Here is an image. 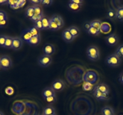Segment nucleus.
<instances>
[{
	"label": "nucleus",
	"instance_id": "b1692460",
	"mask_svg": "<svg viewBox=\"0 0 123 115\" xmlns=\"http://www.w3.org/2000/svg\"><path fill=\"white\" fill-rule=\"evenodd\" d=\"M34 14V10L32 6H30V7H28L26 8V11H25V16H26V17L29 18L30 19Z\"/></svg>",
	"mask_w": 123,
	"mask_h": 115
},
{
	"label": "nucleus",
	"instance_id": "e433bc0d",
	"mask_svg": "<svg viewBox=\"0 0 123 115\" xmlns=\"http://www.w3.org/2000/svg\"><path fill=\"white\" fill-rule=\"evenodd\" d=\"M46 101L48 102V103L49 104H54V103H56V95H54V96H51L50 97H48V98H46Z\"/></svg>",
	"mask_w": 123,
	"mask_h": 115
},
{
	"label": "nucleus",
	"instance_id": "7ed1b4c3",
	"mask_svg": "<svg viewBox=\"0 0 123 115\" xmlns=\"http://www.w3.org/2000/svg\"><path fill=\"white\" fill-rule=\"evenodd\" d=\"M85 82L90 83L92 85H94L98 80V75L97 72L94 70H88L85 73L84 76Z\"/></svg>",
	"mask_w": 123,
	"mask_h": 115
},
{
	"label": "nucleus",
	"instance_id": "cd10ccee",
	"mask_svg": "<svg viewBox=\"0 0 123 115\" xmlns=\"http://www.w3.org/2000/svg\"><path fill=\"white\" fill-rule=\"evenodd\" d=\"M115 54H116L119 58L122 59H123V44H121V45L119 46L117 48L116 50H115Z\"/></svg>",
	"mask_w": 123,
	"mask_h": 115
},
{
	"label": "nucleus",
	"instance_id": "393cba45",
	"mask_svg": "<svg viewBox=\"0 0 123 115\" xmlns=\"http://www.w3.org/2000/svg\"><path fill=\"white\" fill-rule=\"evenodd\" d=\"M86 32H88L89 35L92 36H97L98 35H99L100 34V30H98L97 29L95 28L92 27V26H91V27Z\"/></svg>",
	"mask_w": 123,
	"mask_h": 115
},
{
	"label": "nucleus",
	"instance_id": "c756f323",
	"mask_svg": "<svg viewBox=\"0 0 123 115\" xmlns=\"http://www.w3.org/2000/svg\"><path fill=\"white\" fill-rule=\"evenodd\" d=\"M28 29L29 31L31 33V34L32 35V36H37V35H40V31L38 29H37L36 28H35L34 26H32V27L29 28Z\"/></svg>",
	"mask_w": 123,
	"mask_h": 115
},
{
	"label": "nucleus",
	"instance_id": "f257e3e1",
	"mask_svg": "<svg viewBox=\"0 0 123 115\" xmlns=\"http://www.w3.org/2000/svg\"><path fill=\"white\" fill-rule=\"evenodd\" d=\"M86 55L89 59L91 61H98L100 56L99 49L96 46H90L86 50Z\"/></svg>",
	"mask_w": 123,
	"mask_h": 115
},
{
	"label": "nucleus",
	"instance_id": "49530a36",
	"mask_svg": "<svg viewBox=\"0 0 123 115\" xmlns=\"http://www.w3.org/2000/svg\"><path fill=\"white\" fill-rule=\"evenodd\" d=\"M25 3H26V1H18V5H19V8L24 6Z\"/></svg>",
	"mask_w": 123,
	"mask_h": 115
},
{
	"label": "nucleus",
	"instance_id": "c85d7f7f",
	"mask_svg": "<svg viewBox=\"0 0 123 115\" xmlns=\"http://www.w3.org/2000/svg\"><path fill=\"white\" fill-rule=\"evenodd\" d=\"M60 28L58 26L57 24L54 21H53L51 19H50V22H49V29H50L51 31H58V30L60 29Z\"/></svg>",
	"mask_w": 123,
	"mask_h": 115
},
{
	"label": "nucleus",
	"instance_id": "58836bf2",
	"mask_svg": "<svg viewBox=\"0 0 123 115\" xmlns=\"http://www.w3.org/2000/svg\"><path fill=\"white\" fill-rule=\"evenodd\" d=\"M7 19V16L6 12L3 10H0V20Z\"/></svg>",
	"mask_w": 123,
	"mask_h": 115
},
{
	"label": "nucleus",
	"instance_id": "c9c22d12",
	"mask_svg": "<svg viewBox=\"0 0 123 115\" xmlns=\"http://www.w3.org/2000/svg\"><path fill=\"white\" fill-rule=\"evenodd\" d=\"M54 2L52 0H42L41 5H43L44 7H49L52 6Z\"/></svg>",
	"mask_w": 123,
	"mask_h": 115
},
{
	"label": "nucleus",
	"instance_id": "ddd939ff",
	"mask_svg": "<svg viewBox=\"0 0 123 115\" xmlns=\"http://www.w3.org/2000/svg\"><path fill=\"white\" fill-rule=\"evenodd\" d=\"M32 37V35H31V33L30 32L28 29H25L23 30V31H22L21 33H20V35L19 37L21 38L22 40L23 41L27 43V42L31 39Z\"/></svg>",
	"mask_w": 123,
	"mask_h": 115
},
{
	"label": "nucleus",
	"instance_id": "f3484780",
	"mask_svg": "<svg viewBox=\"0 0 123 115\" xmlns=\"http://www.w3.org/2000/svg\"><path fill=\"white\" fill-rule=\"evenodd\" d=\"M40 35L33 36V37H31V39L27 42V43L29 45L31 46H36L38 45V44H40Z\"/></svg>",
	"mask_w": 123,
	"mask_h": 115
},
{
	"label": "nucleus",
	"instance_id": "37998d69",
	"mask_svg": "<svg viewBox=\"0 0 123 115\" xmlns=\"http://www.w3.org/2000/svg\"><path fill=\"white\" fill-rule=\"evenodd\" d=\"M7 21H8V19L3 20H0V28L4 27L5 26H6L7 24Z\"/></svg>",
	"mask_w": 123,
	"mask_h": 115
},
{
	"label": "nucleus",
	"instance_id": "473e14b6",
	"mask_svg": "<svg viewBox=\"0 0 123 115\" xmlns=\"http://www.w3.org/2000/svg\"><path fill=\"white\" fill-rule=\"evenodd\" d=\"M8 5H9L10 7L12 8L17 9L19 8V5H18V1H12V0H8Z\"/></svg>",
	"mask_w": 123,
	"mask_h": 115
},
{
	"label": "nucleus",
	"instance_id": "a211bd4d",
	"mask_svg": "<svg viewBox=\"0 0 123 115\" xmlns=\"http://www.w3.org/2000/svg\"><path fill=\"white\" fill-rule=\"evenodd\" d=\"M68 29L69 30L70 32L72 34L73 37L75 39L76 38L79 36L80 34V30L78 27L76 26H71L69 28H68Z\"/></svg>",
	"mask_w": 123,
	"mask_h": 115
},
{
	"label": "nucleus",
	"instance_id": "2eb2a0df",
	"mask_svg": "<svg viewBox=\"0 0 123 115\" xmlns=\"http://www.w3.org/2000/svg\"><path fill=\"white\" fill-rule=\"evenodd\" d=\"M54 95H55V92L52 87H45L42 91V96L44 99Z\"/></svg>",
	"mask_w": 123,
	"mask_h": 115
},
{
	"label": "nucleus",
	"instance_id": "7c9ffc66",
	"mask_svg": "<svg viewBox=\"0 0 123 115\" xmlns=\"http://www.w3.org/2000/svg\"><path fill=\"white\" fill-rule=\"evenodd\" d=\"M34 10L35 14H38V15H44L43 14V10L39 5H34L32 6Z\"/></svg>",
	"mask_w": 123,
	"mask_h": 115
},
{
	"label": "nucleus",
	"instance_id": "423d86ee",
	"mask_svg": "<svg viewBox=\"0 0 123 115\" xmlns=\"http://www.w3.org/2000/svg\"><path fill=\"white\" fill-rule=\"evenodd\" d=\"M66 87V83L61 79H56L54 80L52 83V88L55 91V92H61L63 91Z\"/></svg>",
	"mask_w": 123,
	"mask_h": 115
},
{
	"label": "nucleus",
	"instance_id": "c03bdc74",
	"mask_svg": "<svg viewBox=\"0 0 123 115\" xmlns=\"http://www.w3.org/2000/svg\"><path fill=\"white\" fill-rule=\"evenodd\" d=\"M91 27V24H90V22H86L84 25V28L86 31L90 29V28Z\"/></svg>",
	"mask_w": 123,
	"mask_h": 115
},
{
	"label": "nucleus",
	"instance_id": "72a5a7b5",
	"mask_svg": "<svg viewBox=\"0 0 123 115\" xmlns=\"http://www.w3.org/2000/svg\"><path fill=\"white\" fill-rule=\"evenodd\" d=\"M44 15H38V14H34L32 17L30 19V20L33 23L36 22H38V20H42V18L43 17Z\"/></svg>",
	"mask_w": 123,
	"mask_h": 115
},
{
	"label": "nucleus",
	"instance_id": "9d476101",
	"mask_svg": "<svg viewBox=\"0 0 123 115\" xmlns=\"http://www.w3.org/2000/svg\"><path fill=\"white\" fill-rule=\"evenodd\" d=\"M23 44H24V41L22 40L20 37H13L12 49L14 50H20L22 47Z\"/></svg>",
	"mask_w": 123,
	"mask_h": 115
},
{
	"label": "nucleus",
	"instance_id": "39448f33",
	"mask_svg": "<svg viewBox=\"0 0 123 115\" xmlns=\"http://www.w3.org/2000/svg\"><path fill=\"white\" fill-rule=\"evenodd\" d=\"M52 62V58L44 54L40 56L38 58V64L43 68H46L49 67Z\"/></svg>",
	"mask_w": 123,
	"mask_h": 115
},
{
	"label": "nucleus",
	"instance_id": "de8ad7c7",
	"mask_svg": "<svg viewBox=\"0 0 123 115\" xmlns=\"http://www.w3.org/2000/svg\"><path fill=\"white\" fill-rule=\"evenodd\" d=\"M8 0H0V6L8 4Z\"/></svg>",
	"mask_w": 123,
	"mask_h": 115
},
{
	"label": "nucleus",
	"instance_id": "4468645a",
	"mask_svg": "<svg viewBox=\"0 0 123 115\" xmlns=\"http://www.w3.org/2000/svg\"><path fill=\"white\" fill-rule=\"evenodd\" d=\"M50 19L57 24V25L59 26V28H60V29L62 28L64 26V20L63 19H62V17L60 15H59V14H54Z\"/></svg>",
	"mask_w": 123,
	"mask_h": 115
},
{
	"label": "nucleus",
	"instance_id": "8fccbe9b",
	"mask_svg": "<svg viewBox=\"0 0 123 115\" xmlns=\"http://www.w3.org/2000/svg\"><path fill=\"white\" fill-rule=\"evenodd\" d=\"M56 115V113H54V114H52V115Z\"/></svg>",
	"mask_w": 123,
	"mask_h": 115
},
{
	"label": "nucleus",
	"instance_id": "ea45409f",
	"mask_svg": "<svg viewBox=\"0 0 123 115\" xmlns=\"http://www.w3.org/2000/svg\"><path fill=\"white\" fill-rule=\"evenodd\" d=\"M13 92H14V90H13V89L12 87H7L6 89V93L7 95H12L13 93Z\"/></svg>",
	"mask_w": 123,
	"mask_h": 115
},
{
	"label": "nucleus",
	"instance_id": "5701e85b",
	"mask_svg": "<svg viewBox=\"0 0 123 115\" xmlns=\"http://www.w3.org/2000/svg\"><path fill=\"white\" fill-rule=\"evenodd\" d=\"M13 37H10V36H7L6 43H5L4 48L5 49H12V44H13Z\"/></svg>",
	"mask_w": 123,
	"mask_h": 115
},
{
	"label": "nucleus",
	"instance_id": "f8f14e48",
	"mask_svg": "<svg viewBox=\"0 0 123 115\" xmlns=\"http://www.w3.org/2000/svg\"><path fill=\"white\" fill-rule=\"evenodd\" d=\"M94 88H96V89L98 90L99 91H100L102 93H106V94H109V87L108 86V85H106V83H98L97 85H96L94 86Z\"/></svg>",
	"mask_w": 123,
	"mask_h": 115
},
{
	"label": "nucleus",
	"instance_id": "1a4fd4ad",
	"mask_svg": "<svg viewBox=\"0 0 123 115\" xmlns=\"http://www.w3.org/2000/svg\"><path fill=\"white\" fill-rule=\"evenodd\" d=\"M93 95L95 98L98 101H106L109 98V95L102 93L94 87L93 90Z\"/></svg>",
	"mask_w": 123,
	"mask_h": 115
},
{
	"label": "nucleus",
	"instance_id": "20e7f679",
	"mask_svg": "<svg viewBox=\"0 0 123 115\" xmlns=\"http://www.w3.org/2000/svg\"><path fill=\"white\" fill-rule=\"evenodd\" d=\"M0 63L1 68L3 70H7L12 67V59L7 55H2L0 57Z\"/></svg>",
	"mask_w": 123,
	"mask_h": 115
},
{
	"label": "nucleus",
	"instance_id": "79ce46f5",
	"mask_svg": "<svg viewBox=\"0 0 123 115\" xmlns=\"http://www.w3.org/2000/svg\"><path fill=\"white\" fill-rule=\"evenodd\" d=\"M29 2L30 3L32 4L33 6H34V5H40L41 4L42 0H31V1H30Z\"/></svg>",
	"mask_w": 123,
	"mask_h": 115
},
{
	"label": "nucleus",
	"instance_id": "bb28decb",
	"mask_svg": "<svg viewBox=\"0 0 123 115\" xmlns=\"http://www.w3.org/2000/svg\"><path fill=\"white\" fill-rule=\"evenodd\" d=\"M117 11V17L116 19L120 21H123V6L119 7L116 10Z\"/></svg>",
	"mask_w": 123,
	"mask_h": 115
},
{
	"label": "nucleus",
	"instance_id": "2f4dec72",
	"mask_svg": "<svg viewBox=\"0 0 123 115\" xmlns=\"http://www.w3.org/2000/svg\"><path fill=\"white\" fill-rule=\"evenodd\" d=\"M93 87V85L90 83L88 82H84V83L82 85L83 90L85 91H90L92 90Z\"/></svg>",
	"mask_w": 123,
	"mask_h": 115
},
{
	"label": "nucleus",
	"instance_id": "9b49d317",
	"mask_svg": "<svg viewBox=\"0 0 123 115\" xmlns=\"http://www.w3.org/2000/svg\"><path fill=\"white\" fill-rule=\"evenodd\" d=\"M62 38H63L64 40L67 43H71V42H72L74 40V37H73L72 34L70 32L69 30L68 29V28L66 29H64L63 31H62Z\"/></svg>",
	"mask_w": 123,
	"mask_h": 115
},
{
	"label": "nucleus",
	"instance_id": "a19ab883",
	"mask_svg": "<svg viewBox=\"0 0 123 115\" xmlns=\"http://www.w3.org/2000/svg\"><path fill=\"white\" fill-rule=\"evenodd\" d=\"M69 2H73V3H75L76 4H79V5H81V6H82L84 1H83V0H70Z\"/></svg>",
	"mask_w": 123,
	"mask_h": 115
},
{
	"label": "nucleus",
	"instance_id": "412c9836",
	"mask_svg": "<svg viewBox=\"0 0 123 115\" xmlns=\"http://www.w3.org/2000/svg\"><path fill=\"white\" fill-rule=\"evenodd\" d=\"M107 17L110 20H114L116 19L117 17V11L114 8H109L107 12Z\"/></svg>",
	"mask_w": 123,
	"mask_h": 115
},
{
	"label": "nucleus",
	"instance_id": "3c124183",
	"mask_svg": "<svg viewBox=\"0 0 123 115\" xmlns=\"http://www.w3.org/2000/svg\"><path fill=\"white\" fill-rule=\"evenodd\" d=\"M1 69V63H0V69Z\"/></svg>",
	"mask_w": 123,
	"mask_h": 115
},
{
	"label": "nucleus",
	"instance_id": "6e6552de",
	"mask_svg": "<svg viewBox=\"0 0 123 115\" xmlns=\"http://www.w3.org/2000/svg\"><path fill=\"white\" fill-rule=\"evenodd\" d=\"M55 49L54 46L50 43H46L43 48V52L44 53V55L50 56L54 55L55 53Z\"/></svg>",
	"mask_w": 123,
	"mask_h": 115
},
{
	"label": "nucleus",
	"instance_id": "dca6fc26",
	"mask_svg": "<svg viewBox=\"0 0 123 115\" xmlns=\"http://www.w3.org/2000/svg\"><path fill=\"white\" fill-rule=\"evenodd\" d=\"M102 115H115V110L111 106H105L101 110Z\"/></svg>",
	"mask_w": 123,
	"mask_h": 115
},
{
	"label": "nucleus",
	"instance_id": "4be33fe9",
	"mask_svg": "<svg viewBox=\"0 0 123 115\" xmlns=\"http://www.w3.org/2000/svg\"><path fill=\"white\" fill-rule=\"evenodd\" d=\"M90 24H91V26H92V27L95 28L97 29L98 30H100L101 27H102V20H99V19H95V20L90 22Z\"/></svg>",
	"mask_w": 123,
	"mask_h": 115
},
{
	"label": "nucleus",
	"instance_id": "603ef678",
	"mask_svg": "<svg viewBox=\"0 0 123 115\" xmlns=\"http://www.w3.org/2000/svg\"></svg>",
	"mask_w": 123,
	"mask_h": 115
},
{
	"label": "nucleus",
	"instance_id": "6ab92c4d",
	"mask_svg": "<svg viewBox=\"0 0 123 115\" xmlns=\"http://www.w3.org/2000/svg\"><path fill=\"white\" fill-rule=\"evenodd\" d=\"M67 6H68V8L73 12H79L81 10L82 6L81 5L76 4L75 3H73V2H68Z\"/></svg>",
	"mask_w": 123,
	"mask_h": 115
},
{
	"label": "nucleus",
	"instance_id": "f704fd0d",
	"mask_svg": "<svg viewBox=\"0 0 123 115\" xmlns=\"http://www.w3.org/2000/svg\"><path fill=\"white\" fill-rule=\"evenodd\" d=\"M34 26L35 28L38 29L39 31L40 30H43V24H42V20H38V22H36L34 23Z\"/></svg>",
	"mask_w": 123,
	"mask_h": 115
},
{
	"label": "nucleus",
	"instance_id": "a18cd8bd",
	"mask_svg": "<svg viewBox=\"0 0 123 115\" xmlns=\"http://www.w3.org/2000/svg\"><path fill=\"white\" fill-rule=\"evenodd\" d=\"M118 80L119 81H120V83H121L122 85H123V71L121 73H120V75H119Z\"/></svg>",
	"mask_w": 123,
	"mask_h": 115
},
{
	"label": "nucleus",
	"instance_id": "f03ea898",
	"mask_svg": "<svg viewBox=\"0 0 123 115\" xmlns=\"http://www.w3.org/2000/svg\"><path fill=\"white\" fill-rule=\"evenodd\" d=\"M122 59L119 58L116 54L112 53L108 56L105 59V62L108 66L115 68L121 65Z\"/></svg>",
	"mask_w": 123,
	"mask_h": 115
},
{
	"label": "nucleus",
	"instance_id": "0eeeda50",
	"mask_svg": "<svg viewBox=\"0 0 123 115\" xmlns=\"http://www.w3.org/2000/svg\"><path fill=\"white\" fill-rule=\"evenodd\" d=\"M107 44L110 46H115L119 41V37L115 34H110L105 38Z\"/></svg>",
	"mask_w": 123,
	"mask_h": 115
},
{
	"label": "nucleus",
	"instance_id": "4c0bfd02",
	"mask_svg": "<svg viewBox=\"0 0 123 115\" xmlns=\"http://www.w3.org/2000/svg\"><path fill=\"white\" fill-rule=\"evenodd\" d=\"M6 38H7V36L4 35H0V47H4L5 43H6Z\"/></svg>",
	"mask_w": 123,
	"mask_h": 115
},
{
	"label": "nucleus",
	"instance_id": "09e8293b",
	"mask_svg": "<svg viewBox=\"0 0 123 115\" xmlns=\"http://www.w3.org/2000/svg\"><path fill=\"white\" fill-rule=\"evenodd\" d=\"M0 115H4V113L2 112V111H0Z\"/></svg>",
	"mask_w": 123,
	"mask_h": 115
},
{
	"label": "nucleus",
	"instance_id": "a878e982",
	"mask_svg": "<svg viewBox=\"0 0 123 115\" xmlns=\"http://www.w3.org/2000/svg\"><path fill=\"white\" fill-rule=\"evenodd\" d=\"M42 24H43V29H49V22H50V19L48 17L44 16L42 19Z\"/></svg>",
	"mask_w": 123,
	"mask_h": 115
},
{
	"label": "nucleus",
	"instance_id": "aec40b11",
	"mask_svg": "<svg viewBox=\"0 0 123 115\" xmlns=\"http://www.w3.org/2000/svg\"><path fill=\"white\" fill-rule=\"evenodd\" d=\"M54 113H55V109L52 105H49L43 109V115H50Z\"/></svg>",
	"mask_w": 123,
	"mask_h": 115
}]
</instances>
